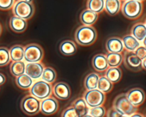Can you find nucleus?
Wrapping results in <instances>:
<instances>
[{
	"instance_id": "obj_2",
	"label": "nucleus",
	"mask_w": 146,
	"mask_h": 117,
	"mask_svg": "<svg viewBox=\"0 0 146 117\" xmlns=\"http://www.w3.org/2000/svg\"><path fill=\"white\" fill-rule=\"evenodd\" d=\"M112 107L122 116H131L137 111V107L132 105L127 99L126 93H121L116 96L113 102Z\"/></svg>"
},
{
	"instance_id": "obj_17",
	"label": "nucleus",
	"mask_w": 146,
	"mask_h": 117,
	"mask_svg": "<svg viewBox=\"0 0 146 117\" xmlns=\"http://www.w3.org/2000/svg\"><path fill=\"white\" fill-rule=\"evenodd\" d=\"M92 65L93 68L98 71H106L108 67L106 56L102 54L95 55L92 58Z\"/></svg>"
},
{
	"instance_id": "obj_25",
	"label": "nucleus",
	"mask_w": 146,
	"mask_h": 117,
	"mask_svg": "<svg viewBox=\"0 0 146 117\" xmlns=\"http://www.w3.org/2000/svg\"><path fill=\"white\" fill-rule=\"evenodd\" d=\"M99 76L98 74L92 72L88 74L85 78L84 86L87 90L97 88Z\"/></svg>"
},
{
	"instance_id": "obj_27",
	"label": "nucleus",
	"mask_w": 146,
	"mask_h": 117,
	"mask_svg": "<svg viewBox=\"0 0 146 117\" xmlns=\"http://www.w3.org/2000/svg\"><path fill=\"white\" fill-rule=\"evenodd\" d=\"M106 56L109 67H118L123 62V55L121 53H108Z\"/></svg>"
},
{
	"instance_id": "obj_7",
	"label": "nucleus",
	"mask_w": 146,
	"mask_h": 117,
	"mask_svg": "<svg viewBox=\"0 0 146 117\" xmlns=\"http://www.w3.org/2000/svg\"><path fill=\"white\" fill-rule=\"evenodd\" d=\"M44 52L42 47L35 43H31L24 47V59L27 63L39 62L43 59Z\"/></svg>"
},
{
	"instance_id": "obj_39",
	"label": "nucleus",
	"mask_w": 146,
	"mask_h": 117,
	"mask_svg": "<svg viewBox=\"0 0 146 117\" xmlns=\"http://www.w3.org/2000/svg\"><path fill=\"white\" fill-rule=\"evenodd\" d=\"M145 61H146V58H144L141 59V66H142V68H143L144 70H145L146 68Z\"/></svg>"
},
{
	"instance_id": "obj_1",
	"label": "nucleus",
	"mask_w": 146,
	"mask_h": 117,
	"mask_svg": "<svg viewBox=\"0 0 146 117\" xmlns=\"http://www.w3.org/2000/svg\"><path fill=\"white\" fill-rule=\"evenodd\" d=\"M97 38V31L92 26L82 25L75 33V39L80 45L86 46L93 44Z\"/></svg>"
},
{
	"instance_id": "obj_23",
	"label": "nucleus",
	"mask_w": 146,
	"mask_h": 117,
	"mask_svg": "<svg viewBox=\"0 0 146 117\" xmlns=\"http://www.w3.org/2000/svg\"><path fill=\"white\" fill-rule=\"evenodd\" d=\"M124 48L127 51H134L139 46L140 42L132 35L124 36L122 39Z\"/></svg>"
},
{
	"instance_id": "obj_37",
	"label": "nucleus",
	"mask_w": 146,
	"mask_h": 117,
	"mask_svg": "<svg viewBox=\"0 0 146 117\" xmlns=\"http://www.w3.org/2000/svg\"><path fill=\"white\" fill-rule=\"evenodd\" d=\"M106 116L107 117H121L122 116V115L120 114L118 111H117L113 107L109 108L106 113Z\"/></svg>"
},
{
	"instance_id": "obj_24",
	"label": "nucleus",
	"mask_w": 146,
	"mask_h": 117,
	"mask_svg": "<svg viewBox=\"0 0 146 117\" xmlns=\"http://www.w3.org/2000/svg\"><path fill=\"white\" fill-rule=\"evenodd\" d=\"M9 54L12 61L22 60L24 59V47L19 45H14L10 48Z\"/></svg>"
},
{
	"instance_id": "obj_18",
	"label": "nucleus",
	"mask_w": 146,
	"mask_h": 117,
	"mask_svg": "<svg viewBox=\"0 0 146 117\" xmlns=\"http://www.w3.org/2000/svg\"><path fill=\"white\" fill-rule=\"evenodd\" d=\"M72 106L75 108L78 117L86 116L88 113L89 108L83 98H79L74 100Z\"/></svg>"
},
{
	"instance_id": "obj_14",
	"label": "nucleus",
	"mask_w": 146,
	"mask_h": 117,
	"mask_svg": "<svg viewBox=\"0 0 146 117\" xmlns=\"http://www.w3.org/2000/svg\"><path fill=\"white\" fill-rule=\"evenodd\" d=\"M106 48L109 53H121L124 50L122 39L116 37L109 38L106 41Z\"/></svg>"
},
{
	"instance_id": "obj_33",
	"label": "nucleus",
	"mask_w": 146,
	"mask_h": 117,
	"mask_svg": "<svg viewBox=\"0 0 146 117\" xmlns=\"http://www.w3.org/2000/svg\"><path fill=\"white\" fill-rule=\"evenodd\" d=\"M10 60L8 49L5 47H0V67L7 65Z\"/></svg>"
},
{
	"instance_id": "obj_31",
	"label": "nucleus",
	"mask_w": 146,
	"mask_h": 117,
	"mask_svg": "<svg viewBox=\"0 0 146 117\" xmlns=\"http://www.w3.org/2000/svg\"><path fill=\"white\" fill-rule=\"evenodd\" d=\"M41 77L43 80L48 83H52L56 78V72L52 67H45L43 68Z\"/></svg>"
},
{
	"instance_id": "obj_21",
	"label": "nucleus",
	"mask_w": 146,
	"mask_h": 117,
	"mask_svg": "<svg viewBox=\"0 0 146 117\" xmlns=\"http://www.w3.org/2000/svg\"><path fill=\"white\" fill-rule=\"evenodd\" d=\"M120 0H104V9L110 15H115L121 9Z\"/></svg>"
},
{
	"instance_id": "obj_30",
	"label": "nucleus",
	"mask_w": 146,
	"mask_h": 117,
	"mask_svg": "<svg viewBox=\"0 0 146 117\" xmlns=\"http://www.w3.org/2000/svg\"><path fill=\"white\" fill-rule=\"evenodd\" d=\"M113 88V83L105 76L99 77L97 88L104 93L110 92Z\"/></svg>"
},
{
	"instance_id": "obj_40",
	"label": "nucleus",
	"mask_w": 146,
	"mask_h": 117,
	"mask_svg": "<svg viewBox=\"0 0 146 117\" xmlns=\"http://www.w3.org/2000/svg\"><path fill=\"white\" fill-rule=\"evenodd\" d=\"M131 116H142V115H141L140 114H138V113H136V112L134 114H133L131 115Z\"/></svg>"
},
{
	"instance_id": "obj_44",
	"label": "nucleus",
	"mask_w": 146,
	"mask_h": 117,
	"mask_svg": "<svg viewBox=\"0 0 146 117\" xmlns=\"http://www.w3.org/2000/svg\"><path fill=\"white\" fill-rule=\"evenodd\" d=\"M120 1H125V0H120Z\"/></svg>"
},
{
	"instance_id": "obj_20",
	"label": "nucleus",
	"mask_w": 146,
	"mask_h": 117,
	"mask_svg": "<svg viewBox=\"0 0 146 117\" xmlns=\"http://www.w3.org/2000/svg\"><path fill=\"white\" fill-rule=\"evenodd\" d=\"M131 35L139 42H143L146 37V27L143 23H137L133 25L131 31Z\"/></svg>"
},
{
	"instance_id": "obj_28",
	"label": "nucleus",
	"mask_w": 146,
	"mask_h": 117,
	"mask_svg": "<svg viewBox=\"0 0 146 117\" xmlns=\"http://www.w3.org/2000/svg\"><path fill=\"white\" fill-rule=\"evenodd\" d=\"M86 5L88 9L98 14L104 9V0H88Z\"/></svg>"
},
{
	"instance_id": "obj_29",
	"label": "nucleus",
	"mask_w": 146,
	"mask_h": 117,
	"mask_svg": "<svg viewBox=\"0 0 146 117\" xmlns=\"http://www.w3.org/2000/svg\"><path fill=\"white\" fill-rule=\"evenodd\" d=\"M25 62L22 60L13 62L10 67V72L13 76H18L25 73Z\"/></svg>"
},
{
	"instance_id": "obj_3",
	"label": "nucleus",
	"mask_w": 146,
	"mask_h": 117,
	"mask_svg": "<svg viewBox=\"0 0 146 117\" xmlns=\"http://www.w3.org/2000/svg\"><path fill=\"white\" fill-rule=\"evenodd\" d=\"M123 15L128 19H135L142 14L143 5L142 2L136 0H125L121 6Z\"/></svg>"
},
{
	"instance_id": "obj_34",
	"label": "nucleus",
	"mask_w": 146,
	"mask_h": 117,
	"mask_svg": "<svg viewBox=\"0 0 146 117\" xmlns=\"http://www.w3.org/2000/svg\"><path fill=\"white\" fill-rule=\"evenodd\" d=\"M62 117H78V115L73 106H70L65 109L62 113Z\"/></svg>"
},
{
	"instance_id": "obj_32",
	"label": "nucleus",
	"mask_w": 146,
	"mask_h": 117,
	"mask_svg": "<svg viewBox=\"0 0 146 117\" xmlns=\"http://www.w3.org/2000/svg\"><path fill=\"white\" fill-rule=\"evenodd\" d=\"M106 115V109L102 106L91 107L88 110V113L86 116L92 117H103Z\"/></svg>"
},
{
	"instance_id": "obj_15",
	"label": "nucleus",
	"mask_w": 146,
	"mask_h": 117,
	"mask_svg": "<svg viewBox=\"0 0 146 117\" xmlns=\"http://www.w3.org/2000/svg\"><path fill=\"white\" fill-rule=\"evenodd\" d=\"M9 25L13 31L17 33H21L26 30L27 27V23L26 20L14 15L10 19Z\"/></svg>"
},
{
	"instance_id": "obj_11",
	"label": "nucleus",
	"mask_w": 146,
	"mask_h": 117,
	"mask_svg": "<svg viewBox=\"0 0 146 117\" xmlns=\"http://www.w3.org/2000/svg\"><path fill=\"white\" fill-rule=\"evenodd\" d=\"M126 96L131 103L135 107H139L145 100L144 91L140 88L135 87L130 90L126 93Z\"/></svg>"
},
{
	"instance_id": "obj_5",
	"label": "nucleus",
	"mask_w": 146,
	"mask_h": 117,
	"mask_svg": "<svg viewBox=\"0 0 146 117\" xmlns=\"http://www.w3.org/2000/svg\"><path fill=\"white\" fill-rule=\"evenodd\" d=\"M30 93L31 95L39 100H43L52 94V86L43 80H38L33 83L30 88Z\"/></svg>"
},
{
	"instance_id": "obj_43",
	"label": "nucleus",
	"mask_w": 146,
	"mask_h": 117,
	"mask_svg": "<svg viewBox=\"0 0 146 117\" xmlns=\"http://www.w3.org/2000/svg\"><path fill=\"white\" fill-rule=\"evenodd\" d=\"M136 1H140V2H143V1H144V0H136Z\"/></svg>"
},
{
	"instance_id": "obj_36",
	"label": "nucleus",
	"mask_w": 146,
	"mask_h": 117,
	"mask_svg": "<svg viewBox=\"0 0 146 117\" xmlns=\"http://www.w3.org/2000/svg\"><path fill=\"white\" fill-rule=\"evenodd\" d=\"M133 52L141 59L146 58V49L145 46H139Z\"/></svg>"
},
{
	"instance_id": "obj_22",
	"label": "nucleus",
	"mask_w": 146,
	"mask_h": 117,
	"mask_svg": "<svg viewBox=\"0 0 146 117\" xmlns=\"http://www.w3.org/2000/svg\"><path fill=\"white\" fill-rule=\"evenodd\" d=\"M105 76L112 83H116L121 79L122 72L118 67H110L106 70Z\"/></svg>"
},
{
	"instance_id": "obj_4",
	"label": "nucleus",
	"mask_w": 146,
	"mask_h": 117,
	"mask_svg": "<svg viewBox=\"0 0 146 117\" xmlns=\"http://www.w3.org/2000/svg\"><path fill=\"white\" fill-rule=\"evenodd\" d=\"M35 7L33 3L25 0H18L13 6V13L14 15L25 20L30 19L34 15Z\"/></svg>"
},
{
	"instance_id": "obj_19",
	"label": "nucleus",
	"mask_w": 146,
	"mask_h": 117,
	"mask_svg": "<svg viewBox=\"0 0 146 117\" xmlns=\"http://www.w3.org/2000/svg\"><path fill=\"white\" fill-rule=\"evenodd\" d=\"M59 51L64 55H72L77 51V47L75 43L70 40H66L61 42L59 46Z\"/></svg>"
},
{
	"instance_id": "obj_26",
	"label": "nucleus",
	"mask_w": 146,
	"mask_h": 117,
	"mask_svg": "<svg viewBox=\"0 0 146 117\" xmlns=\"http://www.w3.org/2000/svg\"><path fill=\"white\" fill-rule=\"evenodd\" d=\"M15 83L17 85L22 89H29L33 83V79L28 75L24 73L15 79Z\"/></svg>"
},
{
	"instance_id": "obj_10",
	"label": "nucleus",
	"mask_w": 146,
	"mask_h": 117,
	"mask_svg": "<svg viewBox=\"0 0 146 117\" xmlns=\"http://www.w3.org/2000/svg\"><path fill=\"white\" fill-rule=\"evenodd\" d=\"M59 108L57 100L53 97H47L40 102V111L45 115H51L56 112Z\"/></svg>"
},
{
	"instance_id": "obj_9",
	"label": "nucleus",
	"mask_w": 146,
	"mask_h": 117,
	"mask_svg": "<svg viewBox=\"0 0 146 117\" xmlns=\"http://www.w3.org/2000/svg\"><path fill=\"white\" fill-rule=\"evenodd\" d=\"M123 60L125 67L130 71L137 72L142 69L141 59L133 51H125L123 56Z\"/></svg>"
},
{
	"instance_id": "obj_35",
	"label": "nucleus",
	"mask_w": 146,
	"mask_h": 117,
	"mask_svg": "<svg viewBox=\"0 0 146 117\" xmlns=\"http://www.w3.org/2000/svg\"><path fill=\"white\" fill-rule=\"evenodd\" d=\"M15 0H0V10H7L13 7Z\"/></svg>"
},
{
	"instance_id": "obj_6",
	"label": "nucleus",
	"mask_w": 146,
	"mask_h": 117,
	"mask_svg": "<svg viewBox=\"0 0 146 117\" xmlns=\"http://www.w3.org/2000/svg\"><path fill=\"white\" fill-rule=\"evenodd\" d=\"M40 100L31 95L25 96L21 102L22 111L29 116H34L40 111Z\"/></svg>"
},
{
	"instance_id": "obj_38",
	"label": "nucleus",
	"mask_w": 146,
	"mask_h": 117,
	"mask_svg": "<svg viewBox=\"0 0 146 117\" xmlns=\"http://www.w3.org/2000/svg\"><path fill=\"white\" fill-rule=\"evenodd\" d=\"M5 82H6L5 76L2 73H0V86L3 84Z\"/></svg>"
},
{
	"instance_id": "obj_13",
	"label": "nucleus",
	"mask_w": 146,
	"mask_h": 117,
	"mask_svg": "<svg viewBox=\"0 0 146 117\" xmlns=\"http://www.w3.org/2000/svg\"><path fill=\"white\" fill-rule=\"evenodd\" d=\"M43 68V64L39 62L27 63L25 67V74L32 79H36L41 77Z\"/></svg>"
},
{
	"instance_id": "obj_41",
	"label": "nucleus",
	"mask_w": 146,
	"mask_h": 117,
	"mask_svg": "<svg viewBox=\"0 0 146 117\" xmlns=\"http://www.w3.org/2000/svg\"><path fill=\"white\" fill-rule=\"evenodd\" d=\"M2 27L1 25L0 24V35H1V33H2Z\"/></svg>"
},
{
	"instance_id": "obj_8",
	"label": "nucleus",
	"mask_w": 146,
	"mask_h": 117,
	"mask_svg": "<svg viewBox=\"0 0 146 117\" xmlns=\"http://www.w3.org/2000/svg\"><path fill=\"white\" fill-rule=\"evenodd\" d=\"M83 99L87 106L91 108L103 105L106 100V94L98 88L92 89L84 93Z\"/></svg>"
},
{
	"instance_id": "obj_42",
	"label": "nucleus",
	"mask_w": 146,
	"mask_h": 117,
	"mask_svg": "<svg viewBox=\"0 0 146 117\" xmlns=\"http://www.w3.org/2000/svg\"><path fill=\"white\" fill-rule=\"evenodd\" d=\"M25 1L30 3H33V0H25Z\"/></svg>"
},
{
	"instance_id": "obj_16",
	"label": "nucleus",
	"mask_w": 146,
	"mask_h": 117,
	"mask_svg": "<svg viewBox=\"0 0 146 117\" xmlns=\"http://www.w3.org/2000/svg\"><path fill=\"white\" fill-rule=\"evenodd\" d=\"M98 14L88 9L84 10L80 15V20L82 24L87 26H92L97 21Z\"/></svg>"
},
{
	"instance_id": "obj_12",
	"label": "nucleus",
	"mask_w": 146,
	"mask_h": 117,
	"mask_svg": "<svg viewBox=\"0 0 146 117\" xmlns=\"http://www.w3.org/2000/svg\"><path fill=\"white\" fill-rule=\"evenodd\" d=\"M52 92L55 97L61 100L68 99L71 95L70 86L63 82L56 83L52 87Z\"/></svg>"
}]
</instances>
